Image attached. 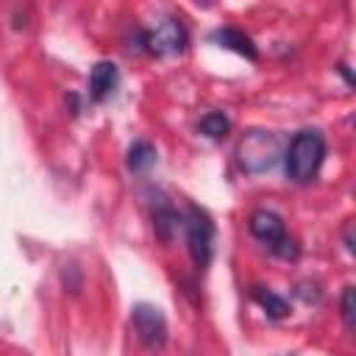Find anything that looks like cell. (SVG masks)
<instances>
[{
	"instance_id": "obj_12",
	"label": "cell",
	"mask_w": 356,
	"mask_h": 356,
	"mask_svg": "<svg viewBox=\"0 0 356 356\" xmlns=\"http://www.w3.org/2000/svg\"><path fill=\"white\" fill-rule=\"evenodd\" d=\"M178 225H181V214L172 211L170 206H161V209L156 211V231H159L161 239H170Z\"/></svg>"
},
{
	"instance_id": "obj_8",
	"label": "cell",
	"mask_w": 356,
	"mask_h": 356,
	"mask_svg": "<svg viewBox=\"0 0 356 356\" xmlns=\"http://www.w3.org/2000/svg\"><path fill=\"white\" fill-rule=\"evenodd\" d=\"M211 42H217L220 47L234 50V53H239V56H245V58H250V61L259 56V50H256V44H253V39H250L248 33H242L239 28H231V25L217 28V31L211 33Z\"/></svg>"
},
{
	"instance_id": "obj_5",
	"label": "cell",
	"mask_w": 356,
	"mask_h": 356,
	"mask_svg": "<svg viewBox=\"0 0 356 356\" xmlns=\"http://www.w3.org/2000/svg\"><path fill=\"white\" fill-rule=\"evenodd\" d=\"M189 36H186V28L181 19L175 17H167V19H159L156 28H147L139 33V44L147 50V53H156V56H172V53H181L186 47Z\"/></svg>"
},
{
	"instance_id": "obj_4",
	"label": "cell",
	"mask_w": 356,
	"mask_h": 356,
	"mask_svg": "<svg viewBox=\"0 0 356 356\" xmlns=\"http://www.w3.org/2000/svg\"><path fill=\"white\" fill-rule=\"evenodd\" d=\"M181 225L186 231V248H189V256L197 267H206L209 259H211V245H214V222L211 217L197 209V206H189L186 214L181 217Z\"/></svg>"
},
{
	"instance_id": "obj_13",
	"label": "cell",
	"mask_w": 356,
	"mask_h": 356,
	"mask_svg": "<svg viewBox=\"0 0 356 356\" xmlns=\"http://www.w3.org/2000/svg\"><path fill=\"white\" fill-rule=\"evenodd\" d=\"M339 314H342V323L348 331H353V286H345L342 292V300H339Z\"/></svg>"
},
{
	"instance_id": "obj_1",
	"label": "cell",
	"mask_w": 356,
	"mask_h": 356,
	"mask_svg": "<svg viewBox=\"0 0 356 356\" xmlns=\"http://www.w3.org/2000/svg\"><path fill=\"white\" fill-rule=\"evenodd\" d=\"M323 159H325V136L314 128L298 131L292 136L286 153H284L286 178L295 181V184H309L320 172Z\"/></svg>"
},
{
	"instance_id": "obj_7",
	"label": "cell",
	"mask_w": 356,
	"mask_h": 356,
	"mask_svg": "<svg viewBox=\"0 0 356 356\" xmlns=\"http://www.w3.org/2000/svg\"><path fill=\"white\" fill-rule=\"evenodd\" d=\"M117 78H120V72H117V64L114 61H97L92 67V72H89V97L97 100V103L106 100L114 92Z\"/></svg>"
},
{
	"instance_id": "obj_10",
	"label": "cell",
	"mask_w": 356,
	"mask_h": 356,
	"mask_svg": "<svg viewBox=\"0 0 356 356\" xmlns=\"http://www.w3.org/2000/svg\"><path fill=\"white\" fill-rule=\"evenodd\" d=\"M253 298H256V303L270 314V317H286V312H289V306H286V300L281 298V295H275L273 289H264V286H256L253 289Z\"/></svg>"
},
{
	"instance_id": "obj_9",
	"label": "cell",
	"mask_w": 356,
	"mask_h": 356,
	"mask_svg": "<svg viewBox=\"0 0 356 356\" xmlns=\"http://www.w3.org/2000/svg\"><path fill=\"white\" fill-rule=\"evenodd\" d=\"M156 159H159V153L147 139H136L128 147V170L131 172H147L156 164Z\"/></svg>"
},
{
	"instance_id": "obj_3",
	"label": "cell",
	"mask_w": 356,
	"mask_h": 356,
	"mask_svg": "<svg viewBox=\"0 0 356 356\" xmlns=\"http://www.w3.org/2000/svg\"><path fill=\"white\" fill-rule=\"evenodd\" d=\"M248 228H250V234L261 242V245H267L273 253H278V256H298V248H295V242L286 236V225H284V220L275 214V211H270V209H259V211H253L250 214V220H248Z\"/></svg>"
},
{
	"instance_id": "obj_2",
	"label": "cell",
	"mask_w": 356,
	"mask_h": 356,
	"mask_svg": "<svg viewBox=\"0 0 356 356\" xmlns=\"http://www.w3.org/2000/svg\"><path fill=\"white\" fill-rule=\"evenodd\" d=\"M278 156H281V139L278 134L264 128H250L236 145V161L250 175L267 172L278 161Z\"/></svg>"
},
{
	"instance_id": "obj_6",
	"label": "cell",
	"mask_w": 356,
	"mask_h": 356,
	"mask_svg": "<svg viewBox=\"0 0 356 356\" xmlns=\"http://www.w3.org/2000/svg\"><path fill=\"white\" fill-rule=\"evenodd\" d=\"M131 325L136 339L147 350H161L167 345V317L153 303H136L131 309Z\"/></svg>"
},
{
	"instance_id": "obj_11",
	"label": "cell",
	"mask_w": 356,
	"mask_h": 356,
	"mask_svg": "<svg viewBox=\"0 0 356 356\" xmlns=\"http://www.w3.org/2000/svg\"><path fill=\"white\" fill-rule=\"evenodd\" d=\"M197 128H200L209 139H222V136L231 131V120H228L222 111H209V114L200 117Z\"/></svg>"
}]
</instances>
